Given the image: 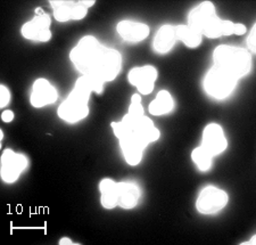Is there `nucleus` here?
Wrapping results in <instances>:
<instances>
[{
	"mask_svg": "<svg viewBox=\"0 0 256 245\" xmlns=\"http://www.w3.org/2000/svg\"><path fill=\"white\" fill-rule=\"evenodd\" d=\"M188 26L208 38H218L221 36L234 35V24L230 21L218 19L213 4L205 2L190 12Z\"/></svg>",
	"mask_w": 256,
	"mask_h": 245,
	"instance_id": "1",
	"label": "nucleus"
},
{
	"mask_svg": "<svg viewBox=\"0 0 256 245\" xmlns=\"http://www.w3.org/2000/svg\"><path fill=\"white\" fill-rule=\"evenodd\" d=\"M92 91V89L88 79L82 76L76 81V87L68 99L60 106V118L70 123H76L84 119L89 114L88 101Z\"/></svg>",
	"mask_w": 256,
	"mask_h": 245,
	"instance_id": "2",
	"label": "nucleus"
},
{
	"mask_svg": "<svg viewBox=\"0 0 256 245\" xmlns=\"http://www.w3.org/2000/svg\"><path fill=\"white\" fill-rule=\"evenodd\" d=\"M213 58L216 68L224 70L234 79L244 77L250 70V54L245 49L222 45L214 51Z\"/></svg>",
	"mask_w": 256,
	"mask_h": 245,
	"instance_id": "3",
	"label": "nucleus"
},
{
	"mask_svg": "<svg viewBox=\"0 0 256 245\" xmlns=\"http://www.w3.org/2000/svg\"><path fill=\"white\" fill-rule=\"evenodd\" d=\"M102 47L96 38L86 36L71 52V61L84 77H92L100 61Z\"/></svg>",
	"mask_w": 256,
	"mask_h": 245,
	"instance_id": "4",
	"label": "nucleus"
},
{
	"mask_svg": "<svg viewBox=\"0 0 256 245\" xmlns=\"http://www.w3.org/2000/svg\"><path fill=\"white\" fill-rule=\"evenodd\" d=\"M121 70V55L115 49L102 47L100 61L97 66L96 72L92 77H86L88 79L92 91L100 94L105 82L112 81L118 77Z\"/></svg>",
	"mask_w": 256,
	"mask_h": 245,
	"instance_id": "5",
	"label": "nucleus"
},
{
	"mask_svg": "<svg viewBox=\"0 0 256 245\" xmlns=\"http://www.w3.org/2000/svg\"><path fill=\"white\" fill-rule=\"evenodd\" d=\"M236 82L237 79L214 65L206 74L204 88L210 96L222 99L229 96L236 86Z\"/></svg>",
	"mask_w": 256,
	"mask_h": 245,
	"instance_id": "6",
	"label": "nucleus"
},
{
	"mask_svg": "<svg viewBox=\"0 0 256 245\" xmlns=\"http://www.w3.org/2000/svg\"><path fill=\"white\" fill-rule=\"evenodd\" d=\"M228 203V195L220 188L206 187L202 190L197 198V210L203 214L216 213Z\"/></svg>",
	"mask_w": 256,
	"mask_h": 245,
	"instance_id": "7",
	"label": "nucleus"
},
{
	"mask_svg": "<svg viewBox=\"0 0 256 245\" xmlns=\"http://www.w3.org/2000/svg\"><path fill=\"white\" fill-rule=\"evenodd\" d=\"M36 15L34 16V19L23 26L22 35L26 39L46 43L52 38V32L49 30V28H50V18L46 13H44L40 8L36 11Z\"/></svg>",
	"mask_w": 256,
	"mask_h": 245,
	"instance_id": "8",
	"label": "nucleus"
},
{
	"mask_svg": "<svg viewBox=\"0 0 256 245\" xmlns=\"http://www.w3.org/2000/svg\"><path fill=\"white\" fill-rule=\"evenodd\" d=\"M28 165L26 157L6 149L2 156V178L6 182H13L20 177Z\"/></svg>",
	"mask_w": 256,
	"mask_h": 245,
	"instance_id": "9",
	"label": "nucleus"
},
{
	"mask_svg": "<svg viewBox=\"0 0 256 245\" xmlns=\"http://www.w3.org/2000/svg\"><path fill=\"white\" fill-rule=\"evenodd\" d=\"M228 146L224 130L216 123H210L205 128L203 139H202V147L212 156L220 154Z\"/></svg>",
	"mask_w": 256,
	"mask_h": 245,
	"instance_id": "10",
	"label": "nucleus"
},
{
	"mask_svg": "<svg viewBox=\"0 0 256 245\" xmlns=\"http://www.w3.org/2000/svg\"><path fill=\"white\" fill-rule=\"evenodd\" d=\"M128 79L130 84L140 91V94L148 95L154 89V84L158 79V71L152 66L134 68L130 71Z\"/></svg>",
	"mask_w": 256,
	"mask_h": 245,
	"instance_id": "11",
	"label": "nucleus"
},
{
	"mask_svg": "<svg viewBox=\"0 0 256 245\" xmlns=\"http://www.w3.org/2000/svg\"><path fill=\"white\" fill-rule=\"evenodd\" d=\"M57 91L46 79H38L33 85L31 104L34 107H42L55 103Z\"/></svg>",
	"mask_w": 256,
	"mask_h": 245,
	"instance_id": "12",
	"label": "nucleus"
},
{
	"mask_svg": "<svg viewBox=\"0 0 256 245\" xmlns=\"http://www.w3.org/2000/svg\"><path fill=\"white\" fill-rule=\"evenodd\" d=\"M118 32L126 41L139 43V41L146 39L150 35V28L144 23L123 21V22L118 23Z\"/></svg>",
	"mask_w": 256,
	"mask_h": 245,
	"instance_id": "13",
	"label": "nucleus"
},
{
	"mask_svg": "<svg viewBox=\"0 0 256 245\" xmlns=\"http://www.w3.org/2000/svg\"><path fill=\"white\" fill-rule=\"evenodd\" d=\"M176 38V27L163 26L156 33L154 39V49L158 53L165 54L170 52L174 46Z\"/></svg>",
	"mask_w": 256,
	"mask_h": 245,
	"instance_id": "14",
	"label": "nucleus"
},
{
	"mask_svg": "<svg viewBox=\"0 0 256 245\" xmlns=\"http://www.w3.org/2000/svg\"><path fill=\"white\" fill-rule=\"evenodd\" d=\"M118 205L123 209H132L137 205L139 200V188L131 182H118Z\"/></svg>",
	"mask_w": 256,
	"mask_h": 245,
	"instance_id": "15",
	"label": "nucleus"
},
{
	"mask_svg": "<svg viewBox=\"0 0 256 245\" xmlns=\"http://www.w3.org/2000/svg\"><path fill=\"white\" fill-rule=\"evenodd\" d=\"M99 190H100V202L102 205L106 209H113L118 205V184L112 179L102 180L99 184Z\"/></svg>",
	"mask_w": 256,
	"mask_h": 245,
	"instance_id": "16",
	"label": "nucleus"
},
{
	"mask_svg": "<svg viewBox=\"0 0 256 245\" xmlns=\"http://www.w3.org/2000/svg\"><path fill=\"white\" fill-rule=\"evenodd\" d=\"M173 105H174V102H173L170 93L166 90H162L158 94V97L150 103V113L152 115L168 114V112L172 111Z\"/></svg>",
	"mask_w": 256,
	"mask_h": 245,
	"instance_id": "17",
	"label": "nucleus"
},
{
	"mask_svg": "<svg viewBox=\"0 0 256 245\" xmlns=\"http://www.w3.org/2000/svg\"><path fill=\"white\" fill-rule=\"evenodd\" d=\"M176 38L190 48H195L202 43L203 36L197 32L189 26H178L176 27Z\"/></svg>",
	"mask_w": 256,
	"mask_h": 245,
	"instance_id": "18",
	"label": "nucleus"
},
{
	"mask_svg": "<svg viewBox=\"0 0 256 245\" xmlns=\"http://www.w3.org/2000/svg\"><path fill=\"white\" fill-rule=\"evenodd\" d=\"M54 8V15L58 22H68L72 20L73 7L76 5L74 2H64V0H56L50 2Z\"/></svg>",
	"mask_w": 256,
	"mask_h": 245,
	"instance_id": "19",
	"label": "nucleus"
},
{
	"mask_svg": "<svg viewBox=\"0 0 256 245\" xmlns=\"http://www.w3.org/2000/svg\"><path fill=\"white\" fill-rule=\"evenodd\" d=\"M212 157L213 156L208 154L202 146L194 149L192 154V161L195 162L198 169L202 170V171H206V170L210 168V165H212Z\"/></svg>",
	"mask_w": 256,
	"mask_h": 245,
	"instance_id": "20",
	"label": "nucleus"
},
{
	"mask_svg": "<svg viewBox=\"0 0 256 245\" xmlns=\"http://www.w3.org/2000/svg\"><path fill=\"white\" fill-rule=\"evenodd\" d=\"M88 13V7H86L84 2L76 3V5L73 7V15L72 20H81Z\"/></svg>",
	"mask_w": 256,
	"mask_h": 245,
	"instance_id": "21",
	"label": "nucleus"
},
{
	"mask_svg": "<svg viewBox=\"0 0 256 245\" xmlns=\"http://www.w3.org/2000/svg\"><path fill=\"white\" fill-rule=\"evenodd\" d=\"M10 94L5 86L0 87V105L6 106L8 103H10Z\"/></svg>",
	"mask_w": 256,
	"mask_h": 245,
	"instance_id": "22",
	"label": "nucleus"
},
{
	"mask_svg": "<svg viewBox=\"0 0 256 245\" xmlns=\"http://www.w3.org/2000/svg\"><path fill=\"white\" fill-rule=\"evenodd\" d=\"M255 27L252 30L250 35L248 38H247V47H248L252 52L255 53L256 52V37H255Z\"/></svg>",
	"mask_w": 256,
	"mask_h": 245,
	"instance_id": "23",
	"label": "nucleus"
},
{
	"mask_svg": "<svg viewBox=\"0 0 256 245\" xmlns=\"http://www.w3.org/2000/svg\"><path fill=\"white\" fill-rule=\"evenodd\" d=\"M245 32H246V27L244 26V24H240V23L234 24V35L242 36Z\"/></svg>",
	"mask_w": 256,
	"mask_h": 245,
	"instance_id": "24",
	"label": "nucleus"
},
{
	"mask_svg": "<svg viewBox=\"0 0 256 245\" xmlns=\"http://www.w3.org/2000/svg\"><path fill=\"white\" fill-rule=\"evenodd\" d=\"M2 119L4 122H10L14 119V113L12 111H5L2 115Z\"/></svg>",
	"mask_w": 256,
	"mask_h": 245,
	"instance_id": "25",
	"label": "nucleus"
},
{
	"mask_svg": "<svg viewBox=\"0 0 256 245\" xmlns=\"http://www.w3.org/2000/svg\"><path fill=\"white\" fill-rule=\"evenodd\" d=\"M60 244H73V242L70 238H62L60 240Z\"/></svg>",
	"mask_w": 256,
	"mask_h": 245,
	"instance_id": "26",
	"label": "nucleus"
},
{
	"mask_svg": "<svg viewBox=\"0 0 256 245\" xmlns=\"http://www.w3.org/2000/svg\"><path fill=\"white\" fill-rule=\"evenodd\" d=\"M247 244H255V236H253V238L250 239V242H248Z\"/></svg>",
	"mask_w": 256,
	"mask_h": 245,
	"instance_id": "27",
	"label": "nucleus"
}]
</instances>
